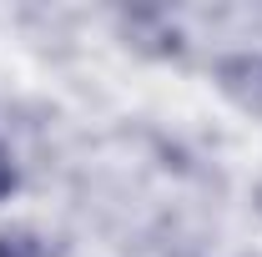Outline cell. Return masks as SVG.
<instances>
[{
    "label": "cell",
    "instance_id": "obj_3",
    "mask_svg": "<svg viewBox=\"0 0 262 257\" xmlns=\"http://www.w3.org/2000/svg\"><path fill=\"white\" fill-rule=\"evenodd\" d=\"M15 182H20V172H15V161H10V152L0 146V202L15 192Z\"/></svg>",
    "mask_w": 262,
    "mask_h": 257
},
{
    "label": "cell",
    "instance_id": "obj_1",
    "mask_svg": "<svg viewBox=\"0 0 262 257\" xmlns=\"http://www.w3.org/2000/svg\"><path fill=\"white\" fill-rule=\"evenodd\" d=\"M222 91L227 96H237L242 106H252V111H262V61L257 56H232V61H222Z\"/></svg>",
    "mask_w": 262,
    "mask_h": 257
},
{
    "label": "cell",
    "instance_id": "obj_2",
    "mask_svg": "<svg viewBox=\"0 0 262 257\" xmlns=\"http://www.w3.org/2000/svg\"><path fill=\"white\" fill-rule=\"evenodd\" d=\"M0 257H46V247L31 232H0Z\"/></svg>",
    "mask_w": 262,
    "mask_h": 257
}]
</instances>
